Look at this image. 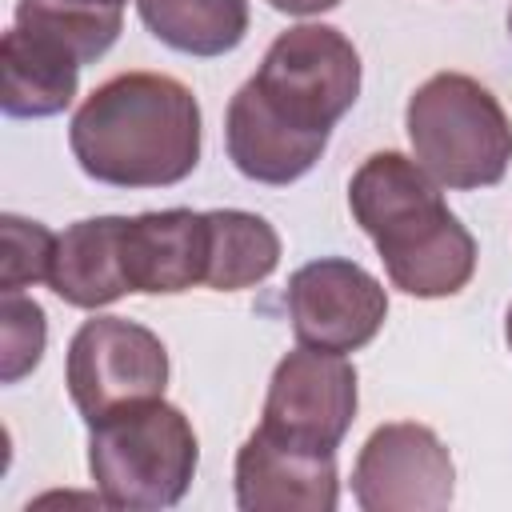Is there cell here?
<instances>
[{
	"instance_id": "16",
	"label": "cell",
	"mask_w": 512,
	"mask_h": 512,
	"mask_svg": "<svg viewBox=\"0 0 512 512\" xmlns=\"http://www.w3.org/2000/svg\"><path fill=\"white\" fill-rule=\"evenodd\" d=\"M280 264L276 228L244 208H212L208 212V276L204 284L216 292H240L264 284Z\"/></svg>"
},
{
	"instance_id": "15",
	"label": "cell",
	"mask_w": 512,
	"mask_h": 512,
	"mask_svg": "<svg viewBox=\"0 0 512 512\" xmlns=\"http://www.w3.org/2000/svg\"><path fill=\"white\" fill-rule=\"evenodd\" d=\"M144 28L184 56H224L248 36V0H136Z\"/></svg>"
},
{
	"instance_id": "19",
	"label": "cell",
	"mask_w": 512,
	"mask_h": 512,
	"mask_svg": "<svg viewBox=\"0 0 512 512\" xmlns=\"http://www.w3.org/2000/svg\"><path fill=\"white\" fill-rule=\"evenodd\" d=\"M0 328H4V368H0V380L16 384L44 356L48 320H44V308L32 296L4 292V300H0Z\"/></svg>"
},
{
	"instance_id": "22",
	"label": "cell",
	"mask_w": 512,
	"mask_h": 512,
	"mask_svg": "<svg viewBox=\"0 0 512 512\" xmlns=\"http://www.w3.org/2000/svg\"><path fill=\"white\" fill-rule=\"evenodd\" d=\"M104 4H124V0H104Z\"/></svg>"
},
{
	"instance_id": "8",
	"label": "cell",
	"mask_w": 512,
	"mask_h": 512,
	"mask_svg": "<svg viewBox=\"0 0 512 512\" xmlns=\"http://www.w3.org/2000/svg\"><path fill=\"white\" fill-rule=\"evenodd\" d=\"M284 304L296 344L340 356L372 344L388 320L384 284L344 256H320L300 264L288 276Z\"/></svg>"
},
{
	"instance_id": "9",
	"label": "cell",
	"mask_w": 512,
	"mask_h": 512,
	"mask_svg": "<svg viewBox=\"0 0 512 512\" xmlns=\"http://www.w3.org/2000/svg\"><path fill=\"white\" fill-rule=\"evenodd\" d=\"M452 488V452L416 420L380 424L352 464V500L364 512H440L452 504Z\"/></svg>"
},
{
	"instance_id": "14",
	"label": "cell",
	"mask_w": 512,
	"mask_h": 512,
	"mask_svg": "<svg viewBox=\"0 0 512 512\" xmlns=\"http://www.w3.org/2000/svg\"><path fill=\"white\" fill-rule=\"evenodd\" d=\"M0 64H4L0 108L12 120H44L76 100L84 64L56 40L20 32L12 24L0 40Z\"/></svg>"
},
{
	"instance_id": "3",
	"label": "cell",
	"mask_w": 512,
	"mask_h": 512,
	"mask_svg": "<svg viewBox=\"0 0 512 512\" xmlns=\"http://www.w3.org/2000/svg\"><path fill=\"white\" fill-rule=\"evenodd\" d=\"M196 464L200 440L192 420L164 396L116 408L88 424V476L108 508H172L192 488Z\"/></svg>"
},
{
	"instance_id": "17",
	"label": "cell",
	"mask_w": 512,
	"mask_h": 512,
	"mask_svg": "<svg viewBox=\"0 0 512 512\" xmlns=\"http://www.w3.org/2000/svg\"><path fill=\"white\" fill-rule=\"evenodd\" d=\"M20 32L56 40L68 48L80 64L100 60L120 28H124V4H104V0H16V20Z\"/></svg>"
},
{
	"instance_id": "7",
	"label": "cell",
	"mask_w": 512,
	"mask_h": 512,
	"mask_svg": "<svg viewBox=\"0 0 512 512\" xmlns=\"http://www.w3.org/2000/svg\"><path fill=\"white\" fill-rule=\"evenodd\" d=\"M356 404L352 360L300 344L272 368L260 428L308 452H336L356 420Z\"/></svg>"
},
{
	"instance_id": "13",
	"label": "cell",
	"mask_w": 512,
	"mask_h": 512,
	"mask_svg": "<svg viewBox=\"0 0 512 512\" xmlns=\"http://www.w3.org/2000/svg\"><path fill=\"white\" fill-rule=\"evenodd\" d=\"M120 236H124V216H88L68 224L56 236L48 288L64 304L84 312L116 304L124 292H132L124 276Z\"/></svg>"
},
{
	"instance_id": "6",
	"label": "cell",
	"mask_w": 512,
	"mask_h": 512,
	"mask_svg": "<svg viewBox=\"0 0 512 512\" xmlns=\"http://www.w3.org/2000/svg\"><path fill=\"white\" fill-rule=\"evenodd\" d=\"M168 372L164 340L124 316L84 320L72 332L64 356V384L84 424H96L116 408L164 396Z\"/></svg>"
},
{
	"instance_id": "23",
	"label": "cell",
	"mask_w": 512,
	"mask_h": 512,
	"mask_svg": "<svg viewBox=\"0 0 512 512\" xmlns=\"http://www.w3.org/2000/svg\"><path fill=\"white\" fill-rule=\"evenodd\" d=\"M508 32H512V12H508Z\"/></svg>"
},
{
	"instance_id": "12",
	"label": "cell",
	"mask_w": 512,
	"mask_h": 512,
	"mask_svg": "<svg viewBox=\"0 0 512 512\" xmlns=\"http://www.w3.org/2000/svg\"><path fill=\"white\" fill-rule=\"evenodd\" d=\"M224 148L232 168L244 180L284 188L312 172L320 152L328 148V132H304L292 128L284 116H276L252 80L236 88L224 112Z\"/></svg>"
},
{
	"instance_id": "2",
	"label": "cell",
	"mask_w": 512,
	"mask_h": 512,
	"mask_svg": "<svg viewBox=\"0 0 512 512\" xmlns=\"http://www.w3.org/2000/svg\"><path fill=\"white\" fill-rule=\"evenodd\" d=\"M348 208L404 296L440 300L472 280L476 240L412 156L372 152L348 180Z\"/></svg>"
},
{
	"instance_id": "11",
	"label": "cell",
	"mask_w": 512,
	"mask_h": 512,
	"mask_svg": "<svg viewBox=\"0 0 512 512\" xmlns=\"http://www.w3.org/2000/svg\"><path fill=\"white\" fill-rule=\"evenodd\" d=\"M124 276L132 292L176 296L208 276V212L164 208L124 216Z\"/></svg>"
},
{
	"instance_id": "21",
	"label": "cell",
	"mask_w": 512,
	"mask_h": 512,
	"mask_svg": "<svg viewBox=\"0 0 512 512\" xmlns=\"http://www.w3.org/2000/svg\"><path fill=\"white\" fill-rule=\"evenodd\" d=\"M504 340H508V352H512V304H508V316H504Z\"/></svg>"
},
{
	"instance_id": "1",
	"label": "cell",
	"mask_w": 512,
	"mask_h": 512,
	"mask_svg": "<svg viewBox=\"0 0 512 512\" xmlns=\"http://www.w3.org/2000/svg\"><path fill=\"white\" fill-rule=\"evenodd\" d=\"M200 104L164 72H120L68 124L80 172L108 188H168L200 164Z\"/></svg>"
},
{
	"instance_id": "20",
	"label": "cell",
	"mask_w": 512,
	"mask_h": 512,
	"mask_svg": "<svg viewBox=\"0 0 512 512\" xmlns=\"http://www.w3.org/2000/svg\"><path fill=\"white\" fill-rule=\"evenodd\" d=\"M276 12H288V16H320L328 8H336L340 0H268Z\"/></svg>"
},
{
	"instance_id": "18",
	"label": "cell",
	"mask_w": 512,
	"mask_h": 512,
	"mask_svg": "<svg viewBox=\"0 0 512 512\" xmlns=\"http://www.w3.org/2000/svg\"><path fill=\"white\" fill-rule=\"evenodd\" d=\"M0 240H4V260H0V288L20 292L28 284H48L52 256H56V232H48L40 220H24L16 212L0 216Z\"/></svg>"
},
{
	"instance_id": "10",
	"label": "cell",
	"mask_w": 512,
	"mask_h": 512,
	"mask_svg": "<svg viewBox=\"0 0 512 512\" xmlns=\"http://www.w3.org/2000/svg\"><path fill=\"white\" fill-rule=\"evenodd\" d=\"M240 512H332L340 504L336 452H308L256 428L236 452Z\"/></svg>"
},
{
	"instance_id": "5",
	"label": "cell",
	"mask_w": 512,
	"mask_h": 512,
	"mask_svg": "<svg viewBox=\"0 0 512 512\" xmlns=\"http://www.w3.org/2000/svg\"><path fill=\"white\" fill-rule=\"evenodd\" d=\"M252 84L292 128L332 136L360 96V52L332 24H296L268 44Z\"/></svg>"
},
{
	"instance_id": "4",
	"label": "cell",
	"mask_w": 512,
	"mask_h": 512,
	"mask_svg": "<svg viewBox=\"0 0 512 512\" xmlns=\"http://www.w3.org/2000/svg\"><path fill=\"white\" fill-rule=\"evenodd\" d=\"M404 128L412 160L440 188H492L512 164V120L476 76H428L408 96Z\"/></svg>"
}]
</instances>
